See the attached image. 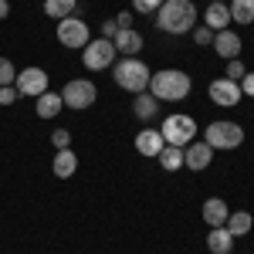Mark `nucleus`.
Here are the masks:
<instances>
[{"label": "nucleus", "instance_id": "11", "mask_svg": "<svg viewBox=\"0 0 254 254\" xmlns=\"http://www.w3.org/2000/svg\"><path fill=\"white\" fill-rule=\"evenodd\" d=\"M210 163H214V149H210L207 142H190V146H183V166H187L190 173L207 170Z\"/></svg>", "mask_w": 254, "mask_h": 254}, {"label": "nucleus", "instance_id": "10", "mask_svg": "<svg viewBox=\"0 0 254 254\" xmlns=\"http://www.w3.org/2000/svg\"><path fill=\"white\" fill-rule=\"evenodd\" d=\"M207 95H210V102L224 105V109H234L237 102L244 98V95H241V81H231V78H217V81H210Z\"/></svg>", "mask_w": 254, "mask_h": 254}, {"label": "nucleus", "instance_id": "13", "mask_svg": "<svg viewBox=\"0 0 254 254\" xmlns=\"http://www.w3.org/2000/svg\"><path fill=\"white\" fill-rule=\"evenodd\" d=\"M112 44H116V51L122 58H136L139 51H142V34H139L136 27H129V31H119L116 38H112Z\"/></svg>", "mask_w": 254, "mask_h": 254}, {"label": "nucleus", "instance_id": "21", "mask_svg": "<svg viewBox=\"0 0 254 254\" xmlns=\"http://www.w3.org/2000/svg\"><path fill=\"white\" fill-rule=\"evenodd\" d=\"M224 227H227L234 237H244V234H251L254 217L248 214V210H231V217H227V224H224Z\"/></svg>", "mask_w": 254, "mask_h": 254}, {"label": "nucleus", "instance_id": "1", "mask_svg": "<svg viewBox=\"0 0 254 254\" xmlns=\"http://www.w3.org/2000/svg\"><path fill=\"white\" fill-rule=\"evenodd\" d=\"M146 92L156 102H183L193 92V78L187 71H180V68H163V71H153Z\"/></svg>", "mask_w": 254, "mask_h": 254}, {"label": "nucleus", "instance_id": "6", "mask_svg": "<svg viewBox=\"0 0 254 254\" xmlns=\"http://www.w3.org/2000/svg\"><path fill=\"white\" fill-rule=\"evenodd\" d=\"M95 98H98V88L88 78H71L64 88H61V102H64V109H75V112L92 109Z\"/></svg>", "mask_w": 254, "mask_h": 254}, {"label": "nucleus", "instance_id": "28", "mask_svg": "<svg viewBox=\"0 0 254 254\" xmlns=\"http://www.w3.org/2000/svg\"><path fill=\"white\" fill-rule=\"evenodd\" d=\"M163 7V0H132V10L136 14H156Z\"/></svg>", "mask_w": 254, "mask_h": 254}, {"label": "nucleus", "instance_id": "5", "mask_svg": "<svg viewBox=\"0 0 254 254\" xmlns=\"http://www.w3.org/2000/svg\"><path fill=\"white\" fill-rule=\"evenodd\" d=\"M163 142L166 146H190L193 142V136H196V122H193V116H187V112H173V116H166L163 119Z\"/></svg>", "mask_w": 254, "mask_h": 254}, {"label": "nucleus", "instance_id": "34", "mask_svg": "<svg viewBox=\"0 0 254 254\" xmlns=\"http://www.w3.org/2000/svg\"><path fill=\"white\" fill-rule=\"evenodd\" d=\"M3 17H10V3H7V0H0V20Z\"/></svg>", "mask_w": 254, "mask_h": 254}, {"label": "nucleus", "instance_id": "2", "mask_svg": "<svg viewBox=\"0 0 254 254\" xmlns=\"http://www.w3.org/2000/svg\"><path fill=\"white\" fill-rule=\"evenodd\" d=\"M156 27L166 34H190L196 27L193 0H163V7L156 10Z\"/></svg>", "mask_w": 254, "mask_h": 254}, {"label": "nucleus", "instance_id": "12", "mask_svg": "<svg viewBox=\"0 0 254 254\" xmlns=\"http://www.w3.org/2000/svg\"><path fill=\"white\" fill-rule=\"evenodd\" d=\"M210 48H214V51H217V55H220L224 61L241 58V51H244V44H241V34H237V31H231V27H227V31H217V34H214V44H210Z\"/></svg>", "mask_w": 254, "mask_h": 254}, {"label": "nucleus", "instance_id": "3", "mask_svg": "<svg viewBox=\"0 0 254 254\" xmlns=\"http://www.w3.org/2000/svg\"><path fill=\"white\" fill-rule=\"evenodd\" d=\"M112 78H116V85L122 88V92H132V95H139V92H146L149 88V78H153V71H149V64L139 58H122L112 64Z\"/></svg>", "mask_w": 254, "mask_h": 254}, {"label": "nucleus", "instance_id": "33", "mask_svg": "<svg viewBox=\"0 0 254 254\" xmlns=\"http://www.w3.org/2000/svg\"><path fill=\"white\" fill-rule=\"evenodd\" d=\"M116 24H119V31H129V27H132V10H122L116 17Z\"/></svg>", "mask_w": 254, "mask_h": 254}, {"label": "nucleus", "instance_id": "30", "mask_svg": "<svg viewBox=\"0 0 254 254\" xmlns=\"http://www.w3.org/2000/svg\"><path fill=\"white\" fill-rule=\"evenodd\" d=\"M17 88H14V85H3V88H0V105H14V102H17Z\"/></svg>", "mask_w": 254, "mask_h": 254}, {"label": "nucleus", "instance_id": "7", "mask_svg": "<svg viewBox=\"0 0 254 254\" xmlns=\"http://www.w3.org/2000/svg\"><path fill=\"white\" fill-rule=\"evenodd\" d=\"M116 55H119L116 44L105 41V38L88 41V44L81 48V61H85L88 71H105V68H112V64H116Z\"/></svg>", "mask_w": 254, "mask_h": 254}, {"label": "nucleus", "instance_id": "23", "mask_svg": "<svg viewBox=\"0 0 254 254\" xmlns=\"http://www.w3.org/2000/svg\"><path fill=\"white\" fill-rule=\"evenodd\" d=\"M159 166L166 170V173H176V170H183V149L180 146H163V153H159Z\"/></svg>", "mask_w": 254, "mask_h": 254}, {"label": "nucleus", "instance_id": "9", "mask_svg": "<svg viewBox=\"0 0 254 254\" xmlns=\"http://www.w3.org/2000/svg\"><path fill=\"white\" fill-rule=\"evenodd\" d=\"M14 88H17L20 98H38V95H44V92H48V71H44V68H38V64H31V68L17 71Z\"/></svg>", "mask_w": 254, "mask_h": 254}, {"label": "nucleus", "instance_id": "35", "mask_svg": "<svg viewBox=\"0 0 254 254\" xmlns=\"http://www.w3.org/2000/svg\"><path fill=\"white\" fill-rule=\"evenodd\" d=\"M210 3H227V0H210Z\"/></svg>", "mask_w": 254, "mask_h": 254}, {"label": "nucleus", "instance_id": "20", "mask_svg": "<svg viewBox=\"0 0 254 254\" xmlns=\"http://www.w3.org/2000/svg\"><path fill=\"white\" fill-rule=\"evenodd\" d=\"M38 116L41 119H55L64 109V102H61V92H44V95H38Z\"/></svg>", "mask_w": 254, "mask_h": 254}, {"label": "nucleus", "instance_id": "4", "mask_svg": "<svg viewBox=\"0 0 254 254\" xmlns=\"http://www.w3.org/2000/svg\"><path fill=\"white\" fill-rule=\"evenodd\" d=\"M203 142L210 146V149H237L241 142H244V129L231 122V119H214L207 129H203Z\"/></svg>", "mask_w": 254, "mask_h": 254}, {"label": "nucleus", "instance_id": "17", "mask_svg": "<svg viewBox=\"0 0 254 254\" xmlns=\"http://www.w3.org/2000/svg\"><path fill=\"white\" fill-rule=\"evenodd\" d=\"M51 170H55V176L68 180V176H75V170H78V156L71 149H58L55 159H51Z\"/></svg>", "mask_w": 254, "mask_h": 254}, {"label": "nucleus", "instance_id": "31", "mask_svg": "<svg viewBox=\"0 0 254 254\" xmlns=\"http://www.w3.org/2000/svg\"><path fill=\"white\" fill-rule=\"evenodd\" d=\"M116 34H119V24H116V20H102V38L112 41Z\"/></svg>", "mask_w": 254, "mask_h": 254}, {"label": "nucleus", "instance_id": "16", "mask_svg": "<svg viewBox=\"0 0 254 254\" xmlns=\"http://www.w3.org/2000/svg\"><path fill=\"white\" fill-rule=\"evenodd\" d=\"M207 251L210 254H231L234 251V234L227 227H210L207 234Z\"/></svg>", "mask_w": 254, "mask_h": 254}, {"label": "nucleus", "instance_id": "15", "mask_svg": "<svg viewBox=\"0 0 254 254\" xmlns=\"http://www.w3.org/2000/svg\"><path fill=\"white\" fill-rule=\"evenodd\" d=\"M163 146H166V142H163V132H159V129H142L136 136V153L139 156H159Z\"/></svg>", "mask_w": 254, "mask_h": 254}, {"label": "nucleus", "instance_id": "8", "mask_svg": "<svg viewBox=\"0 0 254 254\" xmlns=\"http://www.w3.org/2000/svg\"><path fill=\"white\" fill-rule=\"evenodd\" d=\"M55 34H58V41L64 44V48H78V51L88 44V41H92V34H88V24H85L78 14H71V17L58 20Z\"/></svg>", "mask_w": 254, "mask_h": 254}, {"label": "nucleus", "instance_id": "32", "mask_svg": "<svg viewBox=\"0 0 254 254\" xmlns=\"http://www.w3.org/2000/svg\"><path fill=\"white\" fill-rule=\"evenodd\" d=\"M241 95H251L254 98V71H248V75L241 78Z\"/></svg>", "mask_w": 254, "mask_h": 254}, {"label": "nucleus", "instance_id": "25", "mask_svg": "<svg viewBox=\"0 0 254 254\" xmlns=\"http://www.w3.org/2000/svg\"><path fill=\"white\" fill-rule=\"evenodd\" d=\"M14 81H17V68H14V61L0 58V88H3V85H14Z\"/></svg>", "mask_w": 254, "mask_h": 254}, {"label": "nucleus", "instance_id": "22", "mask_svg": "<svg viewBox=\"0 0 254 254\" xmlns=\"http://www.w3.org/2000/svg\"><path fill=\"white\" fill-rule=\"evenodd\" d=\"M75 7H78V0H44V14L55 20H64L75 14Z\"/></svg>", "mask_w": 254, "mask_h": 254}, {"label": "nucleus", "instance_id": "14", "mask_svg": "<svg viewBox=\"0 0 254 254\" xmlns=\"http://www.w3.org/2000/svg\"><path fill=\"white\" fill-rule=\"evenodd\" d=\"M203 220H207V227H224L227 224V217H231V207L220 200V196H210V200H203Z\"/></svg>", "mask_w": 254, "mask_h": 254}, {"label": "nucleus", "instance_id": "27", "mask_svg": "<svg viewBox=\"0 0 254 254\" xmlns=\"http://www.w3.org/2000/svg\"><path fill=\"white\" fill-rule=\"evenodd\" d=\"M224 75H227L231 81H241L244 75H248V68H244V61H241V58H234V61H227V71H224Z\"/></svg>", "mask_w": 254, "mask_h": 254}, {"label": "nucleus", "instance_id": "19", "mask_svg": "<svg viewBox=\"0 0 254 254\" xmlns=\"http://www.w3.org/2000/svg\"><path fill=\"white\" fill-rule=\"evenodd\" d=\"M203 24L210 27V31H227V24H231V10H227V3H210L207 7V14H203Z\"/></svg>", "mask_w": 254, "mask_h": 254}, {"label": "nucleus", "instance_id": "29", "mask_svg": "<svg viewBox=\"0 0 254 254\" xmlns=\"http://www.w3.org/2000/svg\"><path fill=\"white\" fill-rule=\"evenodd\" d=\"M51 146H55V149H68V146H71V132H68V129H55V132H51Z\"/></svg>", "mask_w": 254, "mask_h": 254}, {"label": "nucleus", "instance_id": "24", "mask_svg": "<svg viewBox=\"0 0 254 254\" xmlns=\"http://www.w3.org/2000/svg\"><path fill=\"white\" fill-rule=\"evenodd\" d=\"M227 10H231V20L237 24H254V0H231Z\"/></svg>", "mask_w": 254, "mask_h": 254}, {"label": "nucleus", "instance_id": "18", "mask_svg": "<svg viewBox=\"0 0 254 254\" xmlns=\"http://www.w3.org/2000/svg\"><path fill=\"white\" fill-rule=\"evenodd\" d=\"M132 112H136L139 122H153V119L159 116V102L149 95V92H139L136 102H132Z\"/></svg>", "mask_w": 254, "mask_h": 254}, {"label": "nucleus", "instance_id": "26", "mask_svg": "<svg viewBox=\"0 0 254 254\" xmlns=\"http://www.w3.org/2000/svg\"><path fill=\"white\" fill-rule=\"evenodd\" d=\"M190 34H193V44H200V48H210V44H214V31H210L207 24H196Z\"/></svg>", "mask_w": 254, "mask_h": 254}]
</instances>
